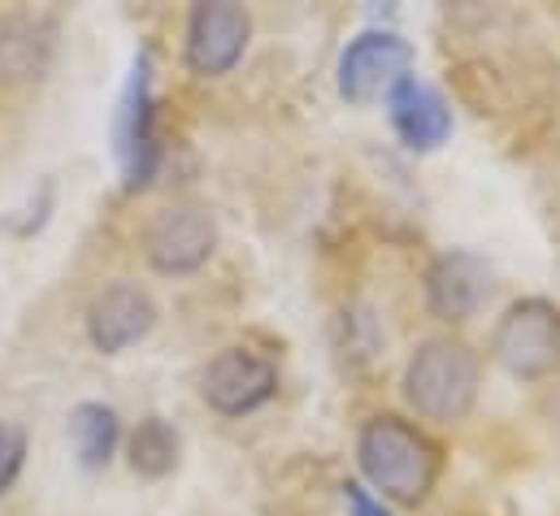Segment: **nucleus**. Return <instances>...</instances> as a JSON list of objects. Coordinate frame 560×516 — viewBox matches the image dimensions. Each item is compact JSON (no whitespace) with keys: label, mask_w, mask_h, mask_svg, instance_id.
I'll return each instance as SVG.
<instances>
[{"label":"nucleus","mask_w":560,"mask_h":516,"mask_svg":"<svg viewBox=\"0 0 560 516\" xmlns=\"http://www.w3.org/2000/svg\"><path fill=\"white\" fill-rule=\"evenodd\" d=\"M357 465H361V478L370 482V491H383L396 504H421L443 473V452L413 421L383 412L361 425Z\"/></svg>","instance_id":"f257e3e1"},{"label":"nucleus","mask_w":560,"mask_h":516,"mask_svg":"<svg viewBox=\"0 0 560 516\" xmlns=\"http://www.w3.org/2000/svg\"><path fill=\"white\" fill-rule=\"evenodd\" d=\"M482 390V361L460 339H425L409 370H405V399L425 421L452 425L465 421Z\"/></svg>","instance_id":"f03ea898"},{"label":"nucleus","mask_w":560,"mask_h":516,"mask_svg":"<svg viewBox=\"0 0 560 516\" xmlns=\"http://www.w3.org/2000/svg\"><path fill=\"white\" fill-rule=\"evenodd\" d=\"M495 365L517 383H539L560 370V308L544 295L509 304L491 335Z\"/></svg>","instance_id":"7ed1b4c3"},{"label":"nucleus","mask_w":560,"mask_h":516,"mask_svg":"<svg viewBox=\"0 0 560 516\" xmlns=\"http://www.w3.org/2000/svg\"><path fill=\"white\" fill-rule=\"evenodd\" d=\"M413 66V44L396 31H361L357 39H348V48L339 52V96L348 105H374L387 101L392 87L400 79H409Z\"/></svg>","instance_id":"20e7f679"},{"label":"nucleus","mask_w":560,"mask_h":516,"mask_svg":"<svg viewBox=\"0 0 560 516\" xmlns=\"http://www.w3.org/2000/svg\"><path fill=\"white\" fill-rule=\"evenodd\" d=\"M118 165H122V178L127 187H148L152 174H156V161H161V139H156V96H152V57L140 52L131 74H127V87H122V101H118Z\"/></svg>","instance_id":"39448f33"},{"label":"nucleus","mask_w":560,"mask_h":516,"mask_svg":"<svg viewBox=\"0 0 560 516\" xmlns=\"http://www.w3.org/2000/svg\"><path fill=\"white\" fill-rule=\"evenodd\" d=\"M248 39H253L248 9L244 4H231V0H209V4H196L191 17H187L183 57H187L191 74L222 79V74H231L244 61Z\"/></svg>","instance_id":"423d86ee"},{"label":"nucleus","mask_w":560,"mask_h":516,"mask_svg":"<svg viewBox=\"0 0 560 516\" xmlns=\"http://www.w3.org/2000/svg\"><path fill=\"white\" fill-rule=\"evenodd\" d=\"M275 395H279V370L248 348H226L200 370V399L218 417H248L266 408Z\"/></svg>","instance_id":"0eeeda50"},{"label":"nucleus","mask_w":560,"mask_h":516,"mask_svg":"<svg viewBox=\"0 0 560 516\" xmlns=\"http://www.w3.org/2000/svg\"><path fill=\"white\" fill-rule=\"evenodd\" d=\"M218 248V226L196 204L161 209L143 231V257L156 273H196Z\"/></svg>","instance_id":"6e6552de"},{"label":"nucleus","mask_w":560,"mask_h":516,"mask_svg":"<svg viewBox=\"0 0 560 516\" xmlns=\"http://www.w3.org/2000/svg\"><path fill=\"white\" fill-rule=\"evenodd\" d=\"M491 286H495V273L487 260L469 248H452L434 257V265L425 269V308L430 317L456 326V321H469L487 304Z\"/></svg>","instance_id":"1a4fd4ad"},{"label":"nucleus","mask_w":560,"mask_h":516,"mask_svg":"<svg viewBox=\"0 0 560 516\" xmlns=\"http://www.w3.org/2000/svg\"><path fill=\"white\" fill-rule=\"evenodd\" d=\"M152 326H156V304H152L148 291L131 286V282L105 286L88 308V339L105 356H118V352L136 348L140 339H148Z\"/></svg>","instance_id":"9d476101"},{"label":"nucleus","mask_w":560,"mask_h":516,"mask_svg":"<svg viewBox=\"0 0 560 516\" xmlns=\"http://www.w3.org/2000/svg\"><path fill=\"white\" fill-rule=\"evenodd\" d=\"M387 118H392V127L400 134V143L413 148V152H434V148H443L447 134H452V109H447L443 92L430 87V83H421V79H413V74L392 87V96H387Z\"/></svg>","instance_id":"9b49d317"},{"label":"nucleus","mask_w":560,"mask_h":516,"mask_svg":"<svg viewBox=\"0 0 560 516\" xmlns=\"http://www.w3.org/2000/svg\"><path fill=\"white\" fill-rule=\"evenodd\" d=\"M52 22L13 17L0 26V87H35L52 66Z\"/></svg>","instance_id":"f8f14e48"},{"label":"nucleus","mask_w":560,"mask_h":516,"mask_svg":"<svg viewBox=\"0 0 560 516\" xmlns=\"http://www.w3.org/2000/svg\"><path fill=\"white\" fill-rule=\"evenodd\" d=\"M118 434H122V425L109 403H79L70 412V438H74L83 469H105L118 447Z\"/></svg>","instance_id":"ddd939ff"},{"label":"nucleus","mask_w":560,"mask_h":516,"mask_svg":"<svg viewBox=\"0 0 560 516\" xmlns=\"http://www.w3.org/2000/svg\"><path fill=\"white\" fill-rule=\"evenodd\" d=\"M127 456H131V469L156 482V478H170L174 465H178V430L161 417H143L127 443Z\"/></svg>","instance_id":"4468645a"},{"label":"nucleus","mask_w":560,"mask_h":516,"mask_svg":"<svg viewBox=\"0 0 560 516\" xmlns=\"http://www.w3.org/2000/svg\"><path fill=\"white\" fill-rule=\"evenodd\" d=\"M22 465H26V430L0 421V495L18 482Z\"/></svg>","instance_id":"2eb2a0df"},{"label":"nucleus","mask_w":560,"mask_h":516,"mask_svg":"<svg viewBox=\"0 0 560 516\" xmlns=\"http://www.w3.org/2000/svg\"><path fill=\"white\" fill-rule=\"evenodd\" d=\"M343 508H348V516H392L387 504L365 482H343Z\"/></svg>","instance_id":"dca6fc26"}]
</instances>
